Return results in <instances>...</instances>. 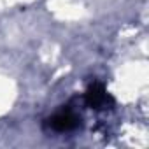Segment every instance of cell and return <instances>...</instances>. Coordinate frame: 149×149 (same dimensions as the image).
Instances as JSON below:
<instances>
[{
	"label": "cell",
	"instance_id": "6da1fadb",
	"mask_svg": "<svg viewBox=\"0 0 149 149\" xmlns=\"http://www.w3.org/2000/svg\"><path fill=\"white\" fill-rule=\"evenodd\" d=\"M46 128L53 130V132H58V133H65V132H72L81 126V118L70 111V109H65V111H60L56 112L54 116H51L49 119H46Z\"/></svg>",
	"mask_w": 149,
	"mask_h": 149
},
{
	"label": "cell",
	"instance_id": "7a4b0ae2",
	"mask_svg": "<svg viewBox=\"0 0 149 149\" xmlns=\"http://www.w3.org/2000/svg\"><path fill=\"white\" fill-rule=\"evenodd\" d=\"M84 102L88 104V107L100 111V109H107L109 105H112L114 98L107 93V90L102 83H93L88 86V90L84 93Z\"/></svg>",
	"mask_w": 149,
	"mask_h": 149
}]
</instances>
